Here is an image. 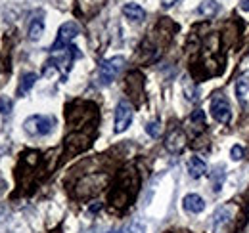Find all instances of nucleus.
I'll return each instance as SVG.
<instances>
[{"mask_svg": "<svg viewBox=\"0 0 249 233\" xmlns=\"http://www.w3.org/2000/svg\"><path fill=\"white\" fill-rule=\"evenodd\" d=\"M230 155H232L234 161H242V159H244V147L234 146L232 147V151H230Z\"/></svg>", "mask_w": 249, "mask_h": 233, "instance_id": "obj_18", "label": "nucleus"}, {"mask_svg": "<svg viewBox=\"0 0 249 233\" xmlns=\"http://www.w3.org/2000/svg\"><path fill=\"white\" fill-rule=\"evenodd\" d=\"M42 31H44V21L42 17H35L31 21V27H29V38L31 40H38L42 36Z\"/></svg>", "mask_w": 249, "mask_h": 233, "instance_id": "obj_13", "label": "nucleus"}, {"mask_svg": "<svg viewBox=\"0 0 249 233\" xmlns=\"http://www.w3.org/2000/svg\"><path fill=\"white\" fill-rule=\"evenodd\" d=\"M211 115L220 124H228L232 118V107L228 103V100L220 94H215L211 100Z\"/></svg>", "mask_w": 249, "mask_h": 233, "instance_id": "obj_4", "label": "nucleus"}, {"mask_svg": "<svg viewBox=\"0 0 249 233\" xmlns=\"http://www.w3.org/2000/svg\"><path fill=\"white\" fill-rule=\"evenodd\" d=\"M190 120H192V124H201V126H203L205 115H203V111H201V109H197V111H194V113H192Z\"/></svg>", "mask_w": 249, "mask_h": 233, "instance_id": "obj_16", "label": "nucleus"}, {"mask_svg": "<svg viewBox=\"0 0 249 233\" xmlns=\"http://www.w3.org/2000/svg\"><path fill=\"white\" fill-rule=\"evenodd\" d=\"M109 233H115V232H109Z\"/></svg>", "mask_w": 249, "mask_h": 233, "instance_id": "obj_23", "label": "nucleus"}, {"mask_svg": "<svg viewBox=\"0 0 249 233\" xmlns=\"http://www.w3.org/2000/svg\"><path fill=\"white\" fill-rule=\"evenodd\" d=\"M12 107H14L12 100L2 96V98H0V113H2V115H10V113H12Z\"/></svg>", "mask_w": 249, "mask_h": 233, "instance_id": "obj_15", "label": "nucleus"}, {"mask_svg": "<svg viewBox=\"0 0 249 233\" xmlns=\"http://www.w3.org/2000/svg\"><path fill=\"white\" fill-rule=\"evenodd\" d=\"M186 146V136H184V132L180 130V128H173L169 134H167V138H165V147H167V151H171V153H180L182 149Z\"/></svg>", "mask_w": 249, "mask_h": 233, "instance_id": "obj_6", "label": "nucleus"}, {"mask_svg": "<svg viewBox=\"0 0 249 233\" xmlns=\"http://www.w3.org/2000/svg\"><path fill=\"white\" fill-rule=\"evenodd\" d=\"M36 79H38V77H36L35 73H27V75H23V77H21V83H19V88H18V94H19V96L27 94V92L33 88V84L36 83Z\"/></svg>", "mask_w": 249, "mask_h": 233, "instance_id": "obj_12", "label": "nucleus"}, {"mask_svg": "<svg viewBox=\"0 0 249 233\" xmlns=\"http://www.w3.org/2000/svg\"><path fill=\"white\" fill-rule=\"evenodd\" d=\"M123 14L130 19V21H134V23H142V21H144V17H146L144 8H142V6H138V4H124Z\"/></svg>", "mask_w": 249, "mask_h": 233, "instance_id": "obj_8", "label": "nucleus"}, {"mask_svg": "<svg viewBox=\"0 0 249 233\" xmlns=\"http://www.w3.org/2000/svg\"><path fill=\"white\" fill-rule=\"evenodd\" d=\"M182 206H184V210L190 212V214H199V212L205 210V201H203L197 193H190V195L184 197Z\"/></svg>", "mask_w": 249, "mask_h": 233, "instance_id": "obj_7", "label": "nucleus"}, {"mask_svg": "<svg viewBox=\"0 0 249 233\" xmlns=\"http://www.w3.org/2000/svg\"><path fill=\"white\" fill-rule=\"evenodd\" d=\"M54 126H56V118L48 115H33L23 124L25 132L31 136H46L54 130Z\"/></svg>", "mask_w": 249, "mask_h": 233, "instance_id": "obj_2", "label": "nucleus"}, {"mask_svg": "<svg viewBox=\"0 0 249 233\" xmlns=\"http://www.w3.org/2000/svg\"><path fill=\"white\" fill-rule=\"evenodd\" d=\"M130 122H132V105L126 100H123L115 107V132L117 134L124 132L130 126Z\"/></svg>", "mask_w": 249, "mask_h": 233, "instance_id": "obj_5", "label": "nucleus"}, {"mask_svg": "<svg viewBox=\"0 0 249 233\" xmlns=\"http://www.w3.org/2000/svg\"><path fill=\"white\" fill-rule=\"evenodd\" d=\"M146 132H148L152 138H157V136H159V132H161V126H159V122H150V124L146 126Z\"/></svg>", "mask_w": 249, "mask_h": 233, "instance_id": "obj_17", "label": "nucleus"}, {"mask_svg": "<svg viewBox=\"0 0 249 233\" xmlns=\"http://www.w3.org/2000/svg\"><path fill=\"white\" fill-rule=\"evenodd\" d=\"M242 10L249 12V0H242Z\"/></svg>", "mask_w": 249, "mask_h": 233, "instance_id": "obj_21", "label": "nucleus"}, {"mask_svg": "<svg viewBox=\"0 0 249 233\" xmlns=\"http://www.w3.org/2000/svg\"><path fill=\"white\" fill-rule=\"evenodd\" d=\"M128 232L130 233H146V228L142 226V224H130V228H128Z\"/></svg>", "mask_w": 249, "mask_h": 233, "instance_id": "obj_19", "label": "nucleus"}, {"mask_svg": "<svg viewBox=\"0 0 249 233\" xmlns=\"http://www.w3.org/2000/svg\"><path fill=\"white\" fill-rule=\"evenodd\" d=\"M218 10V4L215 0H205L199 8H197V14H201V16H215Z\"/></svg>", "mask_w": 249, "mask_h": 233, "instance_id": "obj_14", "label": "nucleus"}, {"mask_svg": "<svg viewBox=\"0 0 249 233\" xmlns=\"http://www.w3.org/2000/svg\"><path fill=\"white\" fill-rule=\"evenodd\" d=\"M236 94L242 101L249 100V71H244L240 77H238V83H236Z\"/></svg>", "mask_w": 249, "mask_h": 233, "instance_id": "obj_10", "label": "nucleus"}, {"mask_svg": "<svg viewBox=\"0 0 249 233\" xmlns=\"http://www.w3.org/2000/svg\"><path fill=\"white\" fill-rule=\"evenodd\" d=\"M77 34H79V25H77V23H73V21L63 23L62 27H60V31H58V38H56V42L52 44V52L67 50Z\"/></svg>", "mask_w": 249, "mask_h": 233, "instance_id": "obj_3", "label": "nucleus"}, {"mask_svg": "<svg viewBox=\"0 0 249 233\" xmlns=\"http://www.w3.org/2000/svg\"><path fill=\"white\" fill-rule=\"evenodd\" d=\"M123 65H124L123 56H115V58H111V59H106V61L98 67V83L104 84V86L111 84V83L117 79V75L121 73Z\"/></svg>", "mask_w": 249, "mask_h": 233, "instance_id": "obj_1", "label": "nucleus"}, {"mask_svg": "<svg viewBox=\"0 0 249 233\" xmlns=\"http://www.w3.org/2000/svg\"><path fill=\"white\" fill-rule=\"evenodd\" d=\"M178 2H182V0H161V4H163V8H171V6H175V4H178Z\"/></svg>", "mask_w": 249, "mask_h": 233, "instance_id": "obj_20", "label": "nucleus"}, {"mask_svg": "<svg viewBox=\"0 0 249 233\" xmlns=\"http://www.w3.org/2000/svg\"><path fill=\"white\" fill-rule=\"evenodd\" d=\"M188 172H190V176H192L194 180L201 178V176L207 172V165H205V161L199 159V157H192V159L188 161Z\"/></svg>", "mask_w": 249, "mask_h": 233, "instance_id": "obj_9", "label": "nucleus"}, {"mask_svg": "<svg viewBox=\"0 0 249 233\" xmlns=\"http://www.w3.org/2000/svg\"><path fill=\"white\" fill-rule=\"evenodd\" d=\"M230 212H232V208L230 206H226V208H220L217 214H215V233H220L222 232V224L226 226V222L230 220Z\"/></svg>", "mask_w": 249, "mask_h": 233, "instance_id": "obj_11", "label": "nucleus"}, {"mask_svg": "<svg viewBox=\"0 0 249 233\" xmlns=\"http://www.w3.org/2000/svg\"><path fill=\"white\" fill-rule=\"evenodd\" d=\"M4 189H6V182H4V180H2V178H0V193H2V191H4Z\"/></svg>", "mask_w": 249, "mask_h": 233, "instance_id": "obj_22", "label": "nucleus"}]
</instances>
